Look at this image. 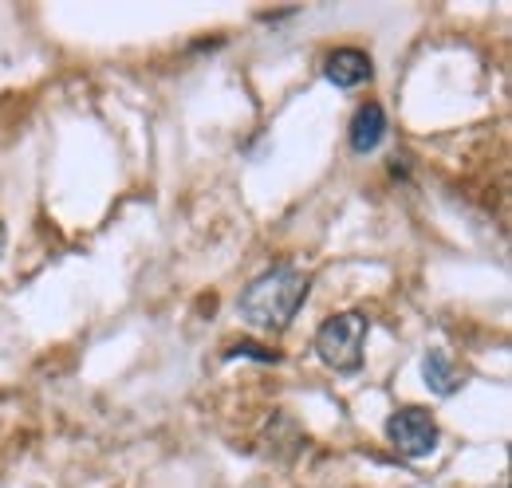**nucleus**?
I'll use <instances>...</instances> for the list:
<instances>
[{
  "instance_id": "f257e3e1",
  "label": "nucleus",
  "mask_w": 512,
  "mask_h": 488,
  "mask_svg": "<svg viewBox=\"0 0 512 488\" xmlns=\"http://www.w3.org/2000/svg\"><path fill=\"white\" fill-rule=\"evenodd\" d=\"M308 296H312L308 272H300L292 264H276V268L260 272L241 292L237 311H241L245 323H253L256 331H284L296 319V311L308 304Z\"/></svg>"
},
{
  "instance_id": "f03ea898",
  "label": "nucleus",
  "mask_w": 512,
  "mask_h": 488,
  "mask_svg": "<svg viewBox=\"0 0 512 488\" xmlns=\"http://www.w3.org/2000/svg\"><path fill=\"white\" fill-rule=\"evenodd\" d=\"M367 335H371V319L363 311L331 315L316 331V355L323 359V366L339 374H355L367 355Z\"/></svg>"
},
{
  "instance_id": "7ed1b4c3",
  "label": "nucleus",
  "mask_w": 512,
  "mask_h": 488,
  "mask_svg": "<svg viewBox=\"0 0 512 488\" xmlns=\"http://www.w3.org/2000/svg\"><path fill=\"white\" fill-rule=\"evenodd\" d=\"M386 441H390V449H394L398 457L422 461V457H430V453L438 449L442 429H438L430 410H422V406H402V410H394V414L386 418Z\"/></svg>"
},
{
  "instance_id": "20e7f679",
  "label": "nucleus",
  "mask_w": 512,
  "mask_h": 488,
  "mask_svg": "<svg viewBox=\"0 0 512 488\" xmlns=\"http://www.w3.org/2000/svg\"><path fill=\"white\" fill-rule=\"evenodd\" d=\"M323 75H327V83L351 91V87H363L375 79V60L363 48H335L323 63Z\"/></svg>"
},
{
  "instance_id": "39448f33",
  "label": "nucleus",
  "mask_w": 512,
  "mask_h": 488,
  "mask_svg": "<svg viewBox=\"0 0 512 488\" xmlns=\"http://www.w3.org/2000/svg\"><path fill=\"white\" fill-rule=\"evenodd\" d=\"M386 138V111L383 103H363L355 115H351V150L355 154H371L379 150Z\"/></svg>"
},
{
  "instance_id": "423d86ee",
  "label": "nucleus",
  "mask_w": 512,
  "mask_h": 488,
  "mask_svg": "<svg viewBox=\"0 0 512 488\" xmlns=\"http://www.w3.org/2000/svg\"><path fill=\"white\" fill-rule=\"evenodd\" d=\"M422 378H426V386L438 394V398H449V394H457L461 390V374H457V366L449 363V355L442 347H430L426 355H422Z\"/></svg>"
},
{
  "instance_id": "0eeeda50",
  "label": "nucleus",
  "mask_w": 512,
  "mask_h": 488,
  "mask_svg": "<svg viewBox=\"0 0 512 488\" xmlns=\"http://www.w3.org/2000/svg\"><path fill=\"white\" fill-rule=\"evenodd\" d=\"M237 355H253V359H264V363H268V359L276 363V355H272V351H256V343H237V347L229 351V359H237Z\"/></svg>"
},
{
  "instance_id": "6e6552de",
  "label": "nucleus",
  "mask_w": 512,
  "mask_h": 488,
  "mask_svg": "<svg viewBox=\"0 0 512 488\" xmlns=\"http://www.w3.org/2000/svg\"><path fill=\"white\" fill-rule=\"evenodd\" d=\"M4 244H8V233H4V221H0V256H4Z\"/></svg>"
}]
</instances>
